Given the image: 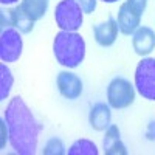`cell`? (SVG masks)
I'll list each match as a JSON object with an SVG mask.
<instances>
[{
    "label": "cell",
    "instance_id": "obj_1",
    "mask_svg": "<svg viewBox=\"0 0 155 155\" xmlns=\"http://www.w3.org/2000/svg\"><path fill=\"white\" fill-rule=\"evenodd\" d=\"M5 121L12 149L20 155H33L37 147L42 126L37 123L33 112L20 96L9 101L5 110Z\"/></svg>",
    "mask_w": 155,
    "mask_h": 155
},
{
    "label": "cell",
    "instance_id": "obj_2",
    "mask_svg": "<svg viewBox=\"0 0 155 155\" xmlns=\"http://www.w3.org/2000/svg\"><path fill=\"white\" fill-rule=\"evenodd\" d=\"M56 61L67 68H74L84 61L85 42L76 31H61L53 42Z\"/></svg>",
    "mask_w": 155,
    "mask_h": 155
},
{
    "label": "cell",
    "instance_id": "obj_3",
    "mask_svg": "<svg viewBox=\"0 0 155 155\" xmlns=\"http://www.w3.org/2000/svg\"><path fill=\"white\" fill-rule=\"evenodd\" d=\"M82 9L74 0H61L54 8V20L62 31H78L82 25Z\"/></svg>",
    "mask_w": 155,
    "mask_h": 155
},
{
    "label": "cell",
    "instance_id": "obj_4",
    "mask_svg": "<svg viewBox=\"0 0 155 155\" xmlns=\"http://www.w3.org/2000/svg\"><path fill=\"white\" fill-rule=\"evenodd\" d=\"M135 87L144 99L155 101V59L144 58L135 70Z\"/></svg>",
    "mask_w": 155,
    "mask_h": 155
},
{
    "label": "cell",
    "instance_id": "obj_5",
    "mask_svg": "<svg viewBox=\"0 0 155 155\" xmlns=\"http://www.w3.org/2000/svg\"><path fill=\"white\" fill-rule=\"evenodd\" d=\"M135 101V88L130 81L115 78L107 87V102L112 109H126Z\"/></svg>",
    "mask_w": 155,
    "mask_h": 155
},
{
    "label": "cell",
    "instance_id": "obj_6",
    "mask_svg": "<svg viewBox=\"0 0 155 155\" xmlns=\"http://www.w3.org/2000/svg\"><path fill=\"white\" fill-rule=\"evenodd\" d=\"M22 54V37L17 30L5 28L0 36V59L3 62H16Z\"/></svg>",
    "mask_w": 155,
    "mask_h": 155
},
{
    "label": "cell",
    "instance_id": "obj_7",
    "mask_svg": "<svg viewBox=\"0 0 155 155\" xmlns=\"http://www.w3.org/2000/svg\"><path fill=\"white\" fill-rule=\"evenodd\" d=\"M0 17H2V27H16L23 34L31 33L34 28V20L28 17L19 6L11 9H2Z\"/></svg>",
    "mask_w": 155,
    "mask_h": 155
},
{
    "label": "cell",
    "instance_id": "obj_8",
    "mask_svg": "<svg viewBox=\"0 0 155 155\" xmlns=\"http://www.w3.org/2000/svg\"><path fill=\"white\" fill-rule=\"evenodd\" d=\"M141 12L134 8L129 2H124L120 6L118 11V28L123 34L129 36V34H134V31L140 27V20H141Z\"/></svg>",
    "mask_w": 155,
    "mask_h": 155
},
{
    "label": "cell",
    "instance_id": "obj_9",
    "mask_svg": "<svg viewBox=\"0 0 155 155\" xmlns=\"http://www.w3.org/2000/svg\"><path fill=\"white\" fill-rule=\"evenodd\" d=\"M56 84L59 88V93L67 99H76L82 93V81L74 73L61 71L58 74Z\"/></svg>",
    "mask_w": 155,
    "mask_h": 155
},
{
    "label": "cell",
    "instance_id": "obj_10",
    "mask_svg": "<svg viewBox=\"0 0 155 155\" xmlns=\"http://www.w3.org/2000/svg\"><path fill=\"white\" fill-rule=\"evenodd\" d=\"M132 45L138 56H147L155 50V33L149 27H138L134 31Z\"/></svg>",
    "mask_w": 155,
    "mask_h": 155
},
{
    "label": "cell",
    "instance_id": "obj_11",
    "mask_svg": "<svg viewBox=\"0 0 155 155\" xmlns=\"http://www.w3.org/2000/svg\"><path fill=\"white\" fill-rule=\"evenodd\" d=\"M118 22L113 19H107L106 22H102L96 27H93V36L98 45L101 47H110L115 44L116 37H118Z\"/></svg>",
    "mask_w": 155,
    "mask_h": 155
},
{
    "label": "cell",
    "instance_id": "obj_12",
    "mask_svg": "<svg viewBox=\"0 0 155 155\" xmlns=\"http://www.w3.org/2000/svg\"><path fill=\"white\" fill-rule=\"evenodd\" d=\"M110 120H112V113H110V106L106 102H96L90 110V116L88 121L95 130L102 132L110 126Z\"/></svg>",
    "mask_w": 155,
    "mask_h": 155
},
{
    "label": "cell",
    "instance_id": "obj_13",
    "mask_svg": "<svg viewBox=\"0 0 155 155\" xmlns=\"http://www.w3.org/2000/svg\"><path fill=\"white\" fill-rule=\"evenodd\" d=\"M104 152L106 155H126L127 149L120 140V129L115 124H110L106 129L104 135Z\"/></svg>",
    "mask_w": 155,
    "mask_h": 155
},
{
    "label": "cell",
    "instance_id": "obj_14",
    "mask_svg": "<svg viewBox=\"0 0 155 155\" xmlns=\"http://www.w3.org/2000/svg\"><path fill=\"white\" fill-rule=\"evenodd\" d=\"M19 8L36 22L45 16L48 8V0H22L19 3Z\"/></svg>",
    "mask_w": 155,
    "mask_h": 155
},
{
    "label": "cell",
    "instance_id": "obj_15",
    "mask_svg": "<svg viewBox=\"0 0 155 155\" xmlns=\"http://www.w3.org/2000/svg\"><path fill=\"white\" fill-rule=\"evenodd\" d=\"M68 155H98V149L95 143H92L90 140H78L71 144L68 149Z\"/></svg>",
    "mask_w": 155,
    "mask_h": 155
},
{
    "label": "cell",
    "instance_id": "obj_16",
    "mask_svg": "<svg viewBox=\"0 0 155 155\" xmlns=\"http://www.w3.org/2000/svg\"><path fill=\"white\" fill-rule=\"evenodd\" d=\"M12 82H14V78H12L11 70L5 65V64H2V65H0V101L8 98V95L11 92V87H12Z\"/></svg>",
    "mask_w": 155,
    "mask_h": 155
},
{
    "label": "cell",
    "instance_id": "obj_17",
    "mask_svg": "<svg viewBox=\"0 0 155 155\" xmlns=\"http://www.w3.org/2000/svg\"><path fill=\"white\" fill-rule=\"evenodd\" d=\"M42 153H45V155H64V153H65V147H64L62 140L51 138L48 143L45 144Z\"/></svg>",
    "mask_w": 155,
    "mask_h": 155
},
{
    "label": "cell",
    "instance_id": "obj_18",
    "mask_svg": "<svg viewBox=\"0 0 155 155\" xmlns=\"http://www.w3.org/2000/svg\"><path fill=\"white\" fill-rule=\"evenodd\" d=\"M74 2L81 6V9L85 14H90L96 9V0H74Z\"/></svg>",
    "mask_w": 155,
    "mask_h": 155
},
{
    "label": "cell",
    "instance_id": "obj_19",
    "mask_svg": "<svg viewBox=\"0 0 155 155\" xmlns=\"http://www.w3.org/2000/svg\"><path fill=\"white\" fill-rule=\"evenodd\" d=\"M146 138L149 141H155V120L149 123L147 129H146Z\"/></svg>",
    "mask_w": 155,
    "mask_h": 155
},
{
    "label": "cell",
    "instance_id": "obj_20",
    "mask_svg": "<svg viewBox=\"0 0 155 155\" xmlns=\"http://www.w3.org/2000/svg\"><path fill=\"white\" fill-rule=\"evenodd\" d=\"M6 144V130H5V123L2 121V147Z\"/></svg>",
    "mask_w": 155,
    "mask_h": 155
},
{
    "label": "cell",
    "instance_id": "obj_21",
    "mask_svg": "<svg viewBox=\"0 0 155 155\" xmlns=\"http://www.w3.org/2000/svg\"><path fill=\"white\" fill-rule=\"evenodd\" d=\"M19 0H0V3L2 5H11V3H16Z\"/></svg>",
    "mask_w": 155,
    "mask_h": 155
},
{
    "label": "cell",
    "instance_id": "obj_22",
    "mask_svg": "<svg viewBox=\"0 0 155 155\" xmlns=\"http://www.w3.org/2000/svg\"><path fill=\"white\" fill-rule=\"evenodd\" d=\"M101 2H104V3H115V2H118V0H101Z\"/></svg>",
    "mask_w": 155,
    "mask_h": 155
}]
</instances>
